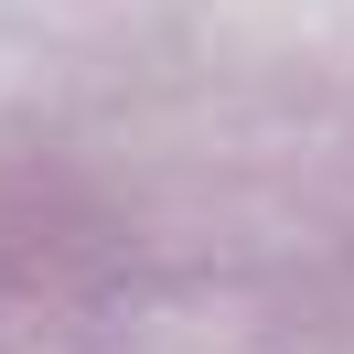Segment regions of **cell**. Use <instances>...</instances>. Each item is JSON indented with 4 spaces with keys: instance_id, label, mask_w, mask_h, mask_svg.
Segmentation results:
<instances>
[]
</instances>
